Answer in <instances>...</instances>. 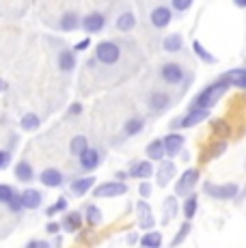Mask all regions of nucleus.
<instances>
[{
    "label": "nucleus",
    "mask_w": 246,
    "mask_h": 248,
    "mask_svg": "<svg viewBox=\"0 0 246 248\" xmlns=\"http://www.w3.org/2000/svg\"><path fill=\"white\" fill-rule=\"evenodd\" d=\"M48 246H52L50 242H46V240H31L26 244V248H48Z\"/></svg>",
    "instance_id": "obj_43"
},
{
    "label": "nucleus",
    "mask_w": 246,
    "mask_h": 248,
    "mask_svg": "<svg viewBox=\"0 0 246 248\" xmlns=\"http://www.w3.org/2000/svg\"><path fill=\"white\" fill-rule=\"evenodd\" d=\"M158 76L164 84L177 87V89H188V84H190V80H192L190 71H186V67H184L182 63H177V61H167V63H162L158 69Z\"/></svg>",
    "instance_id": "obj_2"
},
{
    "label": "nucleus",
    "mask_w": 246,
    "mask_h": 248,
    "mask_svg": "<svg viewBox=\"0 0 246 248\" xmlns=\"http://www.w3.org/2000/svg\"><path fill=\"white\" fill-rule=\"evenodd\" d=\"M160 244H162V235L158 231H149L140 237V246L143 248H160Z\"/></svg>",
    "instance_id": "obj_32"
},
{
    "label": "nucleus",
    "mask_w": 246,
    "mask_h": 248,
    "mask_svg": "<svg viewBox=\"0 0 246 248\" xmlns=\"http://www.w3.org/2000/svg\"><path fill=\"white\" fill-rule=\"evenodd\" d=\"M192 2H195V0H171V9L177 13H184L192 7Z\"/></svg>",
    "instance_id": "obj_38"
},
{
    "label": "nucleus",
    "mask_w": 246,
    "mask_h": 248,
    "mask_svg": "<svg viewBox=\"0 0 246 248\" xmlns=\"http://www.w3.org/2000/svg\"><path fill=\"white\" fill-rule=\"evenodd\" d=\"M147 106H149L151 114H162L173 106V95L164 89H154L147 95Z\"/></svg>",
    "instance_id": "obj_4"
},
{
    "label": "nucleus",
    "mask_w": 246,
    "mask_h": 248,
    "mask_svg": "<svg viewBox=\"0 0 246 248\" xmlns=\"http://www.w3.org/2000/svg\"><path fill=\"white\" fill-rule=\"evenodd\" d=\"M197 209H199V197L195 192H188L186 194V201H184V205H182L184 218H186V220H192V218H195V214H197Z\"/></svg>",
    "instance_id": "obj_27"
},
{
    "label": "nucleus",
    "mask_w": 246,
    "mask_h": 248,
    "mask_svg": "<svg viewBox=\"0 0 246 248\" xmlns=\"http://www.w3.org/2000/svg\"><path fill=\"white\" fill-rule=\"evenodd\" d=\"M164 145H162V138H155V140H151L149 145H147V158L149 160H155V162H160L164 158Z\"/></svg>",
    "instance_id": "obj_30"
},
{
    "label": "nucleus",
    "mask_w": 246,
    "mask_h": 248,
    "mask_svg": "<svg viewBox=\"0 0 246 248\" xmlns=\"http://www.w3.org/2000/svg\"><path fill=\"white\" fill-rule=\"evenodd\" d=\"M192 50H195V54L203 61V63H216V56L212 54V52H207L205 47H203L201 41H197V39L192 41Z\"/></svg>",
    "instance_id": "obj_34"
},
{
    "label": "nucleus",
    "mask_w": 246,
    "mask_h": 248,
    "mask_svg": "<svg viewBox=\"0 0 246 248\" xmlns=\"http://www.w3.org/2000/svg\"><path fill=\"white\" fill-rule=\"evenodd\" d=\"M134 46L132 39L121 41V39H106L99 41L93 52V59L87 61V69H95V67H104V69H115L123 63V56H127V50Z\"/></svg>",
    "instance_id": "obj_1"
},
{
    "label": "nucleus",
    "mask_w": 246,
    "mask_h": 248,
    "mask_svg": "<svg viewBox=\"0 0 246 248\" xmlns=\"http://www.w3.org/2000/svg\"><path fill=\"white\" fill-rule=\"evenodd\" d=\"M177 209H179L177 197H167V199H164V218H162V225L171 222L173 218L177 216Z\"/></svg>",
    "instance_id": "obj_29"
},
{
    "label": "nucleus",
    "mask_w": 246,
    "mask_h": 248,
    "mask_svg": "<svg viewBox=\"0 0 246 248\" xmlns=\"http://www.w3.org/2000/svg\"><path fill=\"white\" fill-rule=\"evenodd\" d=\"M212 127H214L216 134H222V136H229L231 134V127L227 125L225 121H212Z\"/></svg>",
    "instance_id": "obj_40"
},
{
    "label": "nucleus",
    "mask_w": 246,
    "mask_h": 248,
    "mask_svg": "<svg viewBox=\"0 0 246 248\" xmlns=\"http://www.w3.org/2000/svg\"><path fill=\"white\" fill-rule=\"evenodd\" d=\"M203 190L205 194H210L212 199H218V201H229V199H235L240 194V186L238 184H203Z\"/></svg>",
    "instance_id": "obj_5"
},
{
    "label": "nucleus",
    "mask_w": 246,
    "mask_h": 248,
    "mask_svg": "<svg viewBox=\"0 0 246 248\" xmlns=\"http://www.w3.org/2000/svg\"><path fill=\"white\" fill-rule=\"evenodd\" d=\"M20 203H22V209H37L44 203V194H41L39 190L26 188L24 192L20 194Z\"/></svg>",
    "instance_id": "obj_20"
},
{
    "label": "nucleus",
    "mask_w": 246,
    "mask_h": 248,
    "mask_svg": "<svg viewBox=\"0 0 246 248\" xmlns=\"http://www.w3.org/2000/svg\"><path fill=\"white\" fill-rule=\"evenodd\" d=\"M80 28H82L87 35H97L106 28V16L102 11H91L84 17H80Z\"/></svg>",
    "instance_id": "obj_7"
},
{
    "label": "nucleus",
    "mask_w": 246,
    "mask_h": 248,
    "mask_svg": "<svg viewBox=\"0 0 246 248\" xmlns=\"http://www.w3.org/2000/svg\"><path fill=\"white\" fill-rule=\"evenodd\" d=\"M138 192H140V197H143V199H147L149 194H151V186H149L145 179H143V184L138 186Z\"/></svg>",
    "instance_id": "obj_44"
},
{
    "label": "nucleus",
    "mask_w": 246,
    "mask_h": 248,
    "mask_svg": "<svg viewBox=\"0 0 246 248\" xmlns=\"http://www.w3.org/2000/svg\"><path fill=\"white\" fill-rule=\"evenodd\" d=\"M173 175H175V162L171 160H160V169H158V173H155V177H158V186L160 188H164V186H169V181L173 179Z\"/></svg>",
    "instance_id": "obj_23"
},
{
    "label": "nucleus",
    "mask_w": 246,
    "mask_h": 248,
    "mask_svg": "<svg viewBox=\"0 0 246 248\" xmlns=\"http://www.w3.org/2000/svg\"><path fill=\"white\" fill-rule=\"evenodd\" d=\"M210 117V110L207 108H199V106H192L184 117H177L171 121V130H177V127H195L199 125L201 121Z\"/></svg>",
    "instance_id": "obj_6"
},
{
    "label": "nucleus",
    "mask_w": 246,
    "mask_h": 248,
    "mask_svg": "<svg viewBox=\"0 0 246 248\" xmlns=\"http://www.w3.org/2000/svg\"><path fill=\"white\" fill-rule=\"evenodd\" d=\"M56 65H59L61 74H72L76 69V54L72 47H61L56 52Z\"/></svg>",
    "instance_id": "obj_14"
},
{
    "label": "nucleus",
    "mask_w": 246,
    "mask_h": 248,
    "mask_svg": "<svg viewBox=\"0 0 246 248\" xmlns=\"http://www.w3.org/2000/svg\"><path fill=\"white\" fill-rule=\"evenodd\" d=\"M15 190L11 188V186H7V184H0V203L2 205H7L9 201H11L13 197H15Z\"/></svg>",
    "instance_id": "obj_37"
},
{
    "label": "nucleus",
    "mask_w": 246,
    "mask_h": 248,
    "mask_svg": "<svg viewBox=\"0 0 246 248\" xmlns=\"http://www.w3.org/2000/svg\"><path fill=\"white\" fill-rule=\"evenodd\" d=\"M93 184H95L93 175H89V177H76L72 184H69V192H72L74 197H84V194L93 188Z\"/></svg>",
    "instance_id": "obj_21"
},
{
    "label": "nucleus",
    "mask_w": 246,
    "mask_h": 248,
    "mask_svg": "<svg viewBox=\"0 0 246 248\" xmlns=\"http://www.w3.org/2000/svg\"><path fill=\"white\" fill-rule=\"evenodd\" d=\"M127 175L134 179H149L151 175H154V166H151V162H147V160H134L130 170H127Z\"/></svg>",
    "instance_id": "obj_18"
},
{
    "label": "nucleus",
    "mask_w": 246,
    "mask_h": 248,
    "mask_svg": "<svg viewBox=\"0 0 246 248\" xmlns=\"http://www.w3.org/2000/svg\"><path fill=\"white\" fill-rule=\"evenodd\" d=\"M7 207L11 209L13 214H17V212H22V203H20V194H15V197L11 199V201L7 203Z\"/></svg>",
    "instance_id": "obj_41"
},
{
    "label": "nucleus",
    "mask_w": 246,
    "mask_h": 248,
    "mask_svg": "<svg viewBox=\"0 0 246 248\" xmlns=\"http://www.w3.org/2000/svg\"><path fill=\"white\" fill-rule=\"evenodd\" d=\"M39 123H41V119L37 117L35 112H26V114H22V119H20V127L24 132L37 130V127H39Z\"/></svg>",
    "instance_id": "obj_31"
},
{
    "label": "nucleus",
    "mask_w": 246,
    "mask_h": 248,
    "mask_svg": "<svg viewBox=\"0 0 246 248\" xmlns=\"http://www.w3.org/2000/svg\"><path fill=\"white\" fill-rule=\"evenodd\" d=\"M162 47H164V52H169V54H177V52H182V50H184V39H182V35L173 32V35L164 37Z\"/></svg>",
    "instance_id": "obj_26"
},
{
    "label": "nucleus",
    "mask_w": 246,
    "mask_h": 248,
    "mask_svg": "<svg viewBox=\"0 0 246 248\" xmlns=\"http://www.w3.org/2000/svg\"><path fill=\"white\" fill-rule=\"evenodd\" d=\"M136 214H138V227L143 229V231L154 229L155 218H154V214H151V207H149V203L145 201V199H140V201L136 203Z\"/></svg>",
    "instance_id": "obj_15"
},
{
    "label": "nucleus",
    "mask_w": 246,
    "mask_h": 248,
    "mask_svg": "<svg viewBox=\"0 0 246 248\" xmlns=\"http://www.w3.org/2000/svg\"><path fill=\"white\" fill-rule=\"evenodd\" d=\"M227 91H229V84H227L222 78H218V80H216V82H212L210 87H205V89L201 91V93L197 95V97H195V102H192V106L207 108V110H210V108L214 106L216 102H218V99H220L222 95L227 93Z\"/></svg>",
    "instance_id": "obj_3"
},
{
    "label": "nucleus",
    "mask_w": 246,
    "mask_h": 248,
    "mask_svg": "<svg viewBox=\"0 0 246 248\" xmlns=\"http://www.w3.org/2000/svg\"><path fill=\"white\" fill-rule=\"evenodd\" d=\"M190 231H192V227H190V220H186V222H184V225H182V229H179V233H177V235L173 237L171 246H177V244H182V242H184V240H186V237H188V233H190Z\"/></svg>",
    "instance_id": "obj_36"
},
{
    "label": "nucleus",
    "mask_w": 246,
    "mask_h": 248,
    "mask_svg": "<svg viewBox=\"0 0 246 248\" xmlns=\"http://www.w3.org/2000/svg\"><path fill=\"white\" fill-rule=\"evenodd\" d=\"M173 20V9L171 7H164V4H158V7L151 9L149 13V22L154 28H167Z\"/></svg>",
    "instance_id": "obj_11"
},
{
    "label": "nucleus",
    "mask_w": 246,
    "mask_h": 248,
    "mask_svg": "<svg viewBox=\"0 0 246 248\" xmlns=\"http://www.w3.org/2000/svg\"><path fill=\"white\" fill-rule=\"evenodd\" d=\"M225 149H227V142H225V140H218V142H214V147H210L207 155H210V158H218V155H220Z\"/></svg>",
    "instance_id": "obj_39"
},
{
    "label": "nucleus",
    "mask_w": 246,
    "mask_h": 248,
    "mask_svg": "<svg viewBox=\"0 0 246 248\" xmlns=\"http://www.w3.org/2000/svg\"><path fill=\"white\" fill-rule=\"evenodd\" d=\"M82 112V104H72V106H69V114H74V117H78V114Z\"/></svg>",
    "instance_id": "obj_46"
},
{
    "label": "nucleus",
    "mask_w": 246,
    "mask_h": 248,
    "mask_svg": "<svg viewBox=\"0 0 246 248\" xmlns=\"http://www.w3.org/2000/svg\"><path fill=\"white\" fill-rule=\"evenodd\" d=\"M145 123H147V119L140 117V114H134V117H130L125 123H123V127H121V136H123V138H134V136L143 134Z\"/></svg>",
    "instance_id": "obj_12"
},
{
    "label": "nucleus",
    "mask_w": 246,
    "mask_h": 248,
    "mask_svg": "<svg viewBox=\"0 0 246 248\" xmlns=\"http://www.w3.org/2000/svg\"><path fill=\"white\" fill-rule=\"evenodd\" d=\"M78 162H80V170H84V173H91V170H95L97 166L102 164V151H99L97 147L87 145V149H84L82 154L78 155Z\"/></svg>",
    "instance_id": "obj_8"
},
{
    "label": "nucleus",
    "mask_w": 246,
    "mask_h": 248,
    "mask_svg": "<svg viewBox=\"0 0 246 248\" xmlns=\"http://www.w3.org/2000/svg\"><path fill=\"white\" fill-rule=\"evenodd\" d=\"M89 44H91V39H82L78 46H76V50H78V52H80V50H87Z\"/></svg>",
    "instance_id": "obj_47"
},
{
    "label": "nucleus",
    "mask_w": 246,
    "mask_h": 248,
    "mask_svg": "<svg viewBox=\"0 0 246 248\" xmlns=\"http://www.w3.org/2000/svg\"><path fill=\"white\" fill-rule=\"evenodd\" d=\"M65 209H67V199H65V197H61L59 201H56V203H52L50 207L46 209V216H48V218H54L56 214H59V212H65Z\"/></svg>",
    "instance_id": "obj_35"
},
{
    "label": "nucleus",
    "mask_w": 246,
    "mask_h": 248,
    "mask_svg": "<svg viewBox=\"0 0 246 248\" xmlns=\"http://www.w3.org/2000/svg\"><path fill=\"white\" fill-rule=\"evenodd\" d=\"M127 192V186L121 181H106V184H99L93 190V197L97 199H115V197H123Z\"/></svg>",
    "instance_id": "obj_10"
},
{
    "label": "nucleus",
    "mask_w": 246,
    "mask_h": 248,
    "mask_svg": "<svg viewBox=\"0 0 246 248\" xmlns=\"http://www.w3.org/2000/svg\"><path fill=\"white\" fill-rule=\"evenodd\" d=\"M162 145H164V154L169 158H177L184 149V136L177 134V132H171V134H167L162 138Z\"/></svg>",
    "instance_id": "obj_13"
},
{
    "label": "nucleus",
    "mask_w": 246,
    "mask_h": 248,
    "mask_svg": "<svg viewBox=\"0 0 246 248\" xmlns=\"http://www.w3.org/2000/svg\"><path fill=\"white\" fill-rule=\"evenodd\" d=\"M9 162H11V151H4L0 149V170H4L9 166Z\"/></svg>",
    "instance_id": "obj_42"
},
{
    "label": "nucleus",
    "mask_w": 246,
    "mask_h": 248,
    "mask_svg": "<svg viewBox=\"0 0 246 248\" xmlns=\"http://www.w3.org/2000/svg\"><path fill=\"white\" fill-rule=\"evenodd\" d=\"M15 177L20 181H24V184H31L32 179H35V169H32V164L28 160H20L15 164Z\"/></svg>",
    "instance_id": "obj_25"
},
{
    "label": "nucleus",
    "mask_w": 246,
    "mask_h": 248,
    "mask_svg": "<svg viewBox=\"0 0 246 248\" xmlns=\"http://www.w3.org/2000/svg\"><path fill=\"white\" fill-rule=\"evenodd\" d=\"M54 26L59 28L61 32H74L76 28H80V16H78V11H65L63 16L56 20Z\"/></svg>",
    "instance_id": "obj_16"
},
{
    "label": "nucleus",
    "mask_w": 246,
    "mask_h": 248,
    "mask_svg": "<svg viewBox=\"0 0 246 248\" xmlns=\"http://www.w3.org/2000/svg\"><path fill=\"white\" fill-rule=\"evenodd\" d=\"M84 220H87L89 227H97L102 225V209L97 207V205H87L84 207Z\"/></svg>",
    "instance_id": "obj_28"
},
{
    "label": "nucleus",
    "mask_w": 246,
    "mask_h": 248,
    "mask_svg": "<svg viewBox=\"0 0 246 248\" xmlns=\"http://www.w3.org/2000/svg\"><path fill=\"white\" fill-rule=\"evenodd\" d=\"M82 222H84V218L80 212H67L63 216V220H61V229L67 233H76L82 229Z\"/></svg>",
    "instance_id": "obj_22"
},
{
    "label": "nucleus",
    "mask_w": 246,
    "mask_h": 248,
    "mask_svg": "<svg viewBox=\"0 0 246 248\" xmlns=\"http://www.w3.org/2000/svg\"><path fill=\"white\" fill-rule=\"evenodd\" d=\"M229 87H235V89H246V69L242 67H235V69H229L220 76Z\"/></svg>",
    "instance_id": "obj_19"
},
{
    "label": "nucleus",
    "mask_w": 246,
    "mask_h": 248,
    "mask_svg": "<svg viewBox=\"0 0 246 248\" xmlns=\"http://www.w3.org/2000/svg\"><path fill=\"white\" fill-rule=\"evenodd\" d=\"M115 28L119 32H130L136 28V16L130 11V9H125V11H121L119 16H117L115 20Z\"/></svg>",
    "instance_id": "obj_24"
},
{
    "label": "nucleus",
    "mask_w": 246,
    "mask_h": 248,
    "mask_svg": "<svg viewBox=\"0 0 246 248\" xmlns=\"http://www.w3.org/2000/svg\"><path fill=\"white\" fill-rule=\"evenodd\" d=\"M39 181L46 188H61L65 184V175L59 169H44L39 173Z\"/></svg>",
    "instance_id": "obj_17"
},
{
    "label": "nucleus",
    "mask_w": 246,
    "mask_h": 248,
    "mask_svg": "<svg viewBox=\"0 0 246 248\" xmlns=\"http://www.w3.org/2000/svg\"><path fill=\"white\" fill-rule=\"evenodd\" d=\"M87 145H89L87 136H82V134L74 136V138H72V142H69V154H72V155H76V158H78V155L82 154L84 149H87Z\"/></svg>",
    "instance_id": "obj_33"
},
{
    "label": "nucleus",
    "mask_w": 246,
    "mask_h": 248,
    "mask_svg": "<svg viewBox=\"0 0 246 248\" xmlns=\"http://www.w3.org/2000/svg\"><path fill=\"white\" fill-rule=\"evenodd\" d=\"M199 181V169H188L182 173V177L177 179V184H175V197H186L188 192H192L195 190Z\"/></svg>",
    "instance_id": "obj_9"
},
{
    "label": "nucleus",
    "mask_w": 246,
    "mask_h": 248,
    "mask_svg": "<svg viewBox=\"0 0 246 248\" xmlns=\"http://www.w3.org/2000/svg\"><path fill=\"white\" fill-rule=\"evenodd\" d=\"M46 231H48L50 235H56V233L61 231V222H48V225H46Z\"/></svg>",
    "instance_id": "obj_45"
},
{
    "label": "nucleus",
    "mask_w": 246,
    "mask_h": 248,
    "mask_svg": "<svg viewBox=\"0 0 246 248\" xmlns=\"http://www.w3.org/2000/svg\"><path fill=\"white\" fill-rule=\"evenodd\" d=\"M4 87H7V84H4V80L0 78V93H2V89H4Z\"/></svg>",
    "instance_id": "obj_49"
},
{
    "label": "nucleus",
    "mask_w": 246,
    "mask_h": 248,
    "mask_svg": "<svg viewBox=\"0 0 246 248\" xmlns=\"http://www.w3.org/2000/svg\"><path fill=\"white\" fill-rule=\"evenodd\" d=\"M233 2H235V7H238V9H244L246 7V0H233Z\"/></svg>",
    "instance_id": "obj_48"
}]
</instances>
